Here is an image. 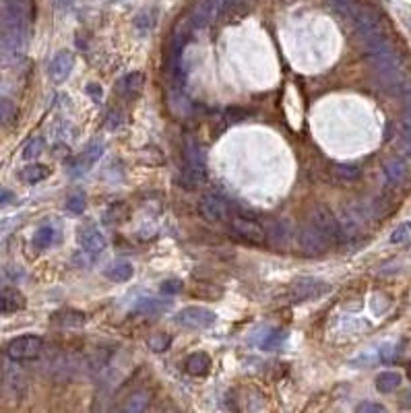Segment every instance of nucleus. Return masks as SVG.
Listing matches in <instances>:
<instances>
[{"label":"nucleus","instance_id":"nucleus-1","mask_svg":"<svg viewBox=\"0 0 411 413\" xmlns=\"http://www.w3.org/2000/svg\"><path fill=\"white\" fill-rule=\"evenodd\" d=\"M205 165L201 161L199 143L192 137H186L184 141V170H182V186L197 188L205 182Z\"/></svg>","mask_w":411,"mask_h":413},{"label":"nucleus","instance_id":"nucleus-2","mask_svg":"<svg viewBox=\"0 0 411 413\" xmlns=\"http://www.w3.org/2000/svg\"><path fill=\"white\" fill-rule=\"evenodd\" d=\"M310 223L329 240V244H341L345 238H343V232H341V225H339V219L333 215L331 209L319 205L312 209L310 213Z\"/></svg>","mask_w":411,"mask_h":413},{"label":"nucleus","instance_id":"nucleus-3","mask_svg":"<svg viewBox=\"0 0 411 413\" xmlns=\"http://www.w3.org/2000/svg\"><path fill=\"white\" fill-rule=\"evenodd\" d=\"M215 321H217L215 312L205 306H186L176 314V323L180 327H186L192 331H205V329L213 327Z\"/></svg>","mask_w":411,"mask_h":413},{"label":"nucleus","instance_id":"nucleus-4","mask_svg":"<svg viewBox=\"0 0 411 413\" xmlns=\"http://www.w3.org/2000/svg\"><path fill=\"white\" fill-rule=\"evenodd\" d=\"M41 347H43L41 337H37V335H23V337L12 339V341L6 345V356H8L12 362L35 360V358L41 354Z\"/></svg>","mask_w":411,"mask_h":413},{"label":"nucleus","instance_id":"nucleus-5","mask_svg":"<svg viewBox=\"0 0 411 413\" xmlns=\"http://www.w3.org/2000/svg\"><path fill=\"white\" fill-rule=\"evenodd\" d=\"M232 230H234L240 238L248 240L250 244L263 246V244L267 242V230H265L259 221H254V219H248V217H234V219H232Z\"/></svg>","mask_w":411,"mask_h":413},{"label":"nucleus","instance_id":"nucleus-6","mask_svg":"<svg viewBox=\"0 0 411 413\" xmlns=\"http://www.w3.org/2000/svg\"><path fill=\"white\" fill-rule=\"evenodd\" d=\"M199 213L205 221H225L230 217V207L223 199L215 197V194H205L199 201Z\"/></svg>","mask_w":411,"mask_h":413},{"label":"nucleus","instance_id":"nucleus-7","mask_svg":"<svg viewBox=\"0 0 411 413\" xmlns=\"http://www.w3.org/2000/svg\"><path fill=\"white\" fill-rule=\"evenodd\" d=\"M298 244H300V248H302L306 254H310V256L323 254V252L331 246L329 240H327L312 223H308V225H304V228L300 230V234H298Z\"/></svg>","mask_w":411,"mask_h":413},{"label":"nucleus","instance_id":"nucleus-8","mask_svg":"<svg viewBox=\"0 0 411 413\" xmlns=\"http://www.w3.org/2000/svg\"><path fill=\"white\" fill-rule=\"evenodd\" d=\"M331 288L325 281H319L314 277H302L292 285V300L294 302H306L312 298H319L323 294H327Z\"/></svg>","mask_w":411,"mask_h":413},{"label":"nucleus","instance_id":"nucleus-9","mask_svg":"<svg viewBox=\"0 0 411 413\" xmlns=\"http://www.w3.org/2000/svg\"><path fill=\"white\" fill-rule=\"evenodd\" d=\"M77 238H79L81 248L85 252H89V254H99L106 248V238H103V234L93 223L79 228V236Z\"/></svg>","mask_w":411,"mask_h":413},{"label":"nucleus","instance_id":"nucleus-10","mask_svg":"<svg viewBox=\"0 0 411 413\" xmlns=\"http://www.w3.org/2000/svg\"><path fill=\"white\" fill-rule=\"evenodd\" d=\"M72 66H74V56H72V52H66V50H64V52H58V54L52 58V62H50V66H48V74H50V79H52L54 83H62V81L68 79Z\"/></svg>","mask_w":411,"mask_h":413},{"label":"nucleus","instance_id":"nucleus-11","mask_svg":"<svg viewBox=\"0 0 411 413\" xmlns=\"http://www.w3.org/2000/svg\"><path fill=\"white\" fill-rule=\"evenodd\" d=\"M219 10V0H197L190 10V21L194 27H207Z\"/></svg>","mask_w":411,"mask_h":413},{"label":"nucleus","instance_id":"nucleus-12","mask_svg":"<svg viewBox=\"0 0 411 413\" xmlns=\"http://www.w3.org/2000/svg\"><path fill=\"white\" fill-rule=\"evenodd\" d=\"M101 153H103V141L101 139H93L89 145H87V149L79 155V159H77V168H79V172H87L99 157H101Z\"/></svg>","mask_w":411,"mask_h":413},{"label":"nucleus","instance_id":"nucleus-13","mask_svg":"<svg viewBox=\"0 0 411 413\" xmlns=\"http://www.w3.org/2000/svg\"><path fill=\"white\" fill-rule=\"evenodd\" d=\"M186 372L190 376H207L209 370H211V358L203 352H197V354H190L186 358V364H184Z\"/></svg>","mask_w":411,"mask_h":413},{"label":"nucleus","instance_id":"nucleus-14","mask_svg":"<svg viewBox=\"0 0 411 413\" xmlns=\"http://www.w3.org/2000/svg\"><path fill=\"white\" fill-rule=\"evenodd\" d=\"M385 174H387V178H389L391 182L401 184V182L408 180L410 170H408V163H405L401 157H391V159L385 163Z\"/></svg>","mask_w":411,"mask_h":413},{"label":"nucleus","instance_id":"nucleus-15","mask_svg":"<svg viewBox=\"0 0 411 413\" xmlns=\"http://www.w3.org/2000/svg\"><path fill=\"white\" fill-rule=\"evenodd\" d=\"M401 374L399 372H393V370H387V372H381L377 376V391L383 393V395H389L393 391H397L401 387Z\"/></svg>","mask_w":411,"mask_h":413},{"label":"nucleus","instance_id":"nucleus-16","mask_svg":"<svg viewBox=\"0 0 411 413\" xmlns=\"http://www.w3.org/2000/svg\"><path fill=\"white\" fill-rule=\"evenodd\" d=\"M48 176H50V168L43 165V163H31V165L23 168L21 174H19V178H21L25 184H37V182L46 180Z\"/></svg>","mask_w":411,"mask_h":413},{"label":"nucleus","instance_id":"nucleus-17","mask_svg":"<svg viewBox=\"0 0 411 413\" xmlns=\"http://www.w3.org/2000/svg\"><path fill=\"white\" fill-rule=\"evenodd\" d=\"M85 321H87V316L77 310H62L52 316V323H56L60 327H81V325H85Z\"/></svg>","mask_w":411,"mask_h":413},{"label":"nucleus","instance_id":"nucleus-18","mask_svg":"<svg viewBox=\"0 0 411 413\" xmlns=\"http://www.w3.org/2000/svg\"><path fill=\"white\" fill-rule=\"evenodd\" d=\"M143 81L145 79H143L141 72H130L124 79H120V83L116 85V93H120V95H132V93H137L141 89Z\"/></svg>","mask_w":411,"mask_h":413},{"label":"nucleus","instance_id":"nucleus-19","mask_svg":"<svg viewBox=\"0 0 411 413\" xmlns=\"http://www.w3.org/2000/svg\"><path fill=\"white\" fill-rule=\"evenodd\" d=\"M106 275H108L112 281H118V283L128 281V279L132 277V265H130L128 261H116V263H112V265L108 267Z\"/></svg>","mask_w":411,"mask_h":413},{"label":"nucleus","instance_id":"nucleus-20","mask_svg":"<svg viewBox=\"0 0 411 413\" xmlns=\"http://www.w3.org/2000/svg\"><path fill=\"white\" fill-rule=\"evenodd\" d=\"M147 405H149V393H145V391H139V393H134V395H130V397H128V401L122 405V412L124 413H141L147 410Z\"/></svg>","mask_w":411,"mask_h":413},{"label":"nucleus","instance_id":"nucleus-21","mask_svg":"<svg viewBox=\"0 0 411 413\" xmlns=\"http://www.w3.org/2000/svg\"><path fill=\"white\" fill-rule=\"evenodd\" d=\"M54 238H56V232H54V228H50V225H43V228H39V230L35 232V236H33V246H35V248H39V250H46V248H50V246H52Z\"/></svg>","mask_w":411,"mask_h":413},{"label":"nucleus","instance_id":"nucleus-22","mask_svg":"<svg viewBox=\"0 0 411 413\" xmlns=\"http://www.w3.org/2000/svg\"><path fill=\"white\" fill-rule=\"evenodd\" d=\"M166 310V302L161 300H141L139 306H137V312L143 314V316H157Z\"/></svg>","mask_w":411,"mask_h":413},{"label":"nucleus","instance_id":"nucleus-23","mask_svg":"<svg viewBox=\"0 0 411 413\" xmlns=\"http://www.w3.org/2000/svg\"><path fill=\"white\" fill-rule=\"evenodd\" d=\"M170 343H172V337L166 335V333H155V335H151V337L147 339V347H149L151 352H155V354L166 352V350L170 347Z\"/></svg>","mask_w":411,"mask_h":413},{"label":"nucleus","instance_id":"nucleus-24","mask_svg":"<svg viewBox=\"0 0 411 413\" xmlns=\"http://www.w3.org/2000/svg\"><path fill=\"white\" fill-rule=\"evenodd\" d=\"M2 298H4V304H6V312H12V310H19V308H23L25 306V300H23V296L17 292V290H4L2 294H0Z\"/></svg>","mask_w":411,"mask_h":413},{"label":"nucleus","instance_id":"nucleus-25","mask_svg":"<svg viewBox=\"0 0 411 413\" xmlns=\"http://www.w3.org/2000/svg\"><path fill=\"white\" fill-rule=\"evenodd\" d=\"M285 337H288V333H285V331H281V329H277V331L269 333V335H267V339L263 341V350H265V352H275V350H279V347H281V343L285 341Z\"/></svg>","mask_w":411,"mask_h":413},{"label":"nucleus","instance_id":"nucleus-26","mask_svg":"<svg viewBox=\"0 0 411 413\" xmlns=\"http://www.w3.org/2000/svg\"><path fill=\"white\" fill-rule=\"evenodd\" d=\"M333 172H335V176H339L341 180H356V178H360V174H362V170L358 168V165H350V163H341V165H335L333 168Z\"/></svg>","mask_w":411,"mask_h":413},{"label":"nucleus","instance_id":"nucleus-27","mask_svg":"<svg viewBox=\"0 0 411 413\" xmlns=\"http://www.w3.org/2000/svg\"><path fill=\"white\" fill-rule=\"evenodd\" d=\"M331 4L333 10H337L339 14H345V17H352L354 10L358 8V2L356 0H327Z\"/></svg>","mask_w":411,"mask_h":413},{"label":"nucleus","instance_id":"nucleus-28","mask_svg":"<svg viewBox=\"0 0 411 413\" xmlns=\"http://www.w3.org/2000/svg\"><path fill=\"white\" fill-rule=\"evenodd\" d=\"M410 236H411V221H405V223H399V225L393 230V234H391V242H393V244H401V242L410 240Z\"/></svg>","mask_w":411,"mask_h":413},{"label":"nucleus","instance_id":"nucleus-29","mask_svg":"<svg viewBox=\"0 0 411 413\" xmlns=\"http://www.w3.org/2000/svg\"><path fill=\"white\" fill-rule=\"evenodd\" d=\"M41 151H43V139H33V141H29V143L25 145L23 157H25V159H35L37 155H41Z\"/></svg>","mask_w":411,"mask_h":413},{"label":"nucleus","instance_id":"nucleus-30","mask_svg":"<svg viewBox=\"0 0 411 413\" xmlns=\"http://www.w3.org/2000/svg\"><path fill=\"white\" fill-rule=\"evenodd\" d=\"M85 194H81V192H77V194H72V197H68V201H66V209L70 211V213H83L85 211Z\"/></svg>","mask_w":411,"mask_h":413},{"label":"nucleus","instance_id":"nucleus-31","mask_svg":"<svg viewBox=\"0 0 411 413\" xmlns=\"http://www.w3.org/2000/svg\"><path fill=\"white\" fill-rule=\"evenodd\" d=\"M399 149L403 155L411 157V126H405L403 132L399 134Z\"/></svg>","mask_w":411,"mask_h":413},{"label":"nucleus","instance_id":"nucleus-32","mask_svg":"<svg viewBox=\"0 0 411 413\" xmlns=\"http://www.w3.org/2000/svg\"><path fill=\"white\" fill-rule=\"evenodd\" d=\"M356 412L358 413H385L387 412V407H385V405H381V403L364 401V403H360V405L356 407Z\"/></svg>","mask_w":411,"mask_h":413},{"label":"nucleus","instance_id":"nucleus-33","mask_svg":"<svg viewBox=\"0 0 411 413\" xmlns=\"http://www.w3.org/2000/svg\"><path fill=\"white\" fill-rule=\"evenodd\" d=\"M14 114V108L8 99H0V124L8 122Z\"/></svg>","mask_w":411,"mask_h":413},{"label":"nucleus","instance_id":"nucleus-34","mask_svg":"<svg viewBox=\"0 0 411 413\" xmlns=\"http://www.w3.org/2000/svg\"><path fill=\"white\" fill-rule=\"evenodd\" d=\"M180 290H182V281H178V279L163 281V285H161V294H168V296H172V294H178Z\"/></svg>","mask_w":411,"mask_h":413},{"label":"nucleus","instance_id":"nucleus-35","mask_svg":"<svg viewBox=\"0 0 411 413\" xmlns=\"http://www.w3.org/2000/svg\"><path fill=\"white\" fill-rule=\"evenodd\" d=\"M87 93L95 99V101H101V97H103V91H101V87H97L95 83H91L89 87H87Z\"/></svg>","mask_w":411,"mask_h":413},{"label":"nucleus","instance_id":"nucleus-36","mask_svg":"<svg viewBox=\"0 0 411 413\" xmlns=\"http://www.w3.org/2000/svg\"><path fill=\"white\" fill-rule=\"evenodd\" d=\"M393 347L391 345H385L383 350H381V358H383V362H391L393 360Z\"/></svg>","mask_w":411,"mask_h":413},{"label":"nucleus","instance_id":"nucleus-37","mask_svg":"<svg viewBox=\"0 0 411 413\" xmlns=\"http://www.w3.org/2000/svg\"><path fill=\"white\" fill-rule=\"evenodd\" d=\"M12 192L8 190V188H0V205H6L8 201H12Z\"/></svg>","mask_w":411,"mask_h":413},{"label":"nucleus","instance_id":"nucleus-38","mask_svg":"<svg viewBox=\"0 0 411 413\" xmlns=\"http://www.w3.org/2000/svg\"><path fill=\"white\" fill-rule=\"evenodd\" d=\"M403 124H405V126H411V108H408V110H405V116H403Z\"/></svg>","mask_w":411,"mask_h":413},{"label":"nucleus","instance_id":"nucleus-39","mask_svg":"<svg viewBox=\"0 0 411 413\" xmlns=\"http://www.w3.org/2000/svg\"><path fill=\"white\" fill-rule=\"evenodd\" d=\"M238 0H219V8H228V6H232V4H236Z\"/></svg>","mask_w":411,"mask_h":413},{"label":"nucleus","instance_id":"nucleus-40","mask_svg":"<svg viewBox=\"0 0 411 413\" xmlns=\"http://www.w3.org/2000/svg\"><path fill=\"white\" fill-rule=\"evenodd\" d=\"M2 312H6V304H4V298L0 296V314H2Z\"/></svg>","mask_w":411,"mask_h":413},{"label":"nucleus","instance_id":"nucleus-41","mask_svg":"<svg viewBox=\"0 0 411 413\" xmlns=\"http://www.w3.org/2000/svg\"><path fill=\"white\" fill-rule=\"evenodd\" d=\"M6 2H27V0H6Z\"/></svg>","mask_w":411,"mask_h":413},{"label":"nucleus","instance_id":"nucleus-42","mask_svg":"<svg viewBox=\"0 0 411 413\" xmlns=\"http://www.w3.org/2000/svg\"><path fill=\"white\" fill-rule=\"evenodd\" d=\"M408 379H410V381H411V366H410V368H408Z\"/></svg>","mask_w":411,"mask_h":413}]
</instances>
